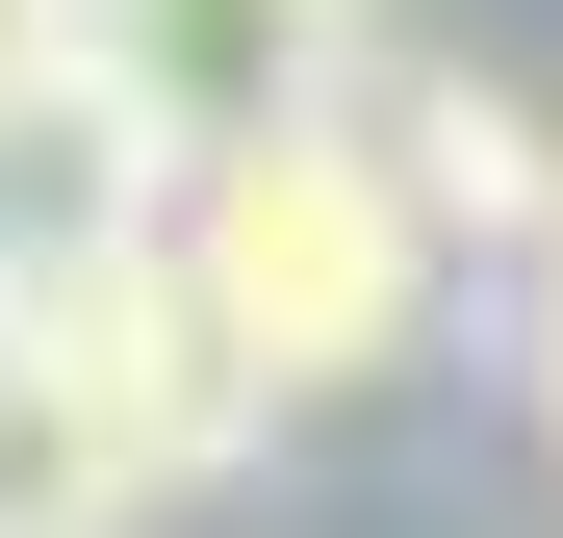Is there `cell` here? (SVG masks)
I'll return each instance as SVG.
<instances>
[{"label":"cell","mask_w":563,"mask_h":538,"mask_svg":"<svg viewBox=\"0 0 563 538\" xmlns=\"http://www.w3.org/2000/svg\"><path fill=\"white\" fill-rule=\"evenodd\" d=\"M435 283H461V231L410 206L385 129H282L231 179H179V308H206V359H231L256 410L410 385V359H435Z\"/></svg>","instance_id":"1"},{"label":"cell","mask_w":563,"mask_h":538,"mask_svg":"<svg viewBox=\"0 0 563 538\" xmlns=\"http://www.w3.org/2000/svg\"><path fill=\"white\" fill-rule=\"evenodd\" d=\"M77 77L154 179H231L282 129H358L385 103V0H77Z\"/></svg>","instance_id":"2"},{"label":"cell","mask_w":563,"mask_h":538,"mask_svg":"<svg viewBox=\"0 0 563 538\" xmlns=\"http://www.w3.org/2000/svg\"><path fill=\"white\" fill-rule=\"evenodd\" d=\"M358 129L410 154V206H435L461 256H563V129L512 103L487 52H385V103H358Z\"/></svg>","instance_id":"3"},{"label":"cell","mask_w":563,"mask_h":538,"mask_svg":"<svg viewBox=\"0 0 563 538\" xmlns=\"http://www.w3.org/2000/svg\"><path fill=\"white\" fill-rule=\"evenodd\" d=\"M179 487L129 462V410H77L26 333H0V538H154Z\"/></svg>","instance_id":"4"},{"label":"cell","mask_w":563,"mask_h":538,"mask_svg":"<svg viewBox=\"0 0 563 538\" xmlns=\"http://www.w3.org/2000/svg\"><path fill=\"white\" fill-rule=\"evenodd\" d=\"M26 103H77V0H0V129Z\"/></svg>","instance_id":"5"},{"label":"cell","mask_w":563,"mask_h":538,"mask_svg":"<svg viewBox=\"0 0 563 538\" xmlns=\"http://www.w3.org/2000/svg\"><path fill=\"white\" fill-rule=\"evenodd\" d=\"M538 462H563V256H538Z\"/></svg>","instance_id":"6"}]
</instances>
